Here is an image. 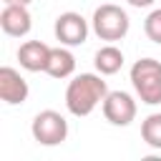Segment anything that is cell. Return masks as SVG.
I'll use <instances>...</instances> for the list:
<instances>
[{"label":"cell","mask_w":161,"mask_h":161,"mask_svg":"<svg viewBox=\"0 0 161 161\" xmlns=\"http://www.w3.org/2000/svg\"><path fill=\"white\" fill-rule=\"evenodd\" d=\"M75 70V55L68 50V45H58V48H50V58H48V68L45 73L50 78H68L73 75Z\"/></svg>","instance_id":"30bf717a"},{"label":"cell","mask_w":161,"mask_h":161,"mask_svg":"<svg viewBox=\"0 0 161 161\" xmlns=\"http://www.w3.org/2000/svg\"><path fill=\"white\" fill-rule=\"evenodd\" d=\"M131 86L141 103L158 106L161 103V60L156 58H138L131 65Z\"/></svg>","instance_id":"7a4b0ae2"},{"label":"cell","mask_w":161,"mask_h":161,"mask_svg":"<svg viewBox=\"0 0 161 161\" xmlns=\"http://www.w3.org/2000/svg\"><path fill=\"white\" fill-rule=\"evenodd\" d=\"M48 58H50V45H45L43 40H25V43L18 48L20 68H25V70H30V73L45 70V68H48Z\"/></svg>","instance_id":"9c48e42d"},{"label":"cell","mask_w":161,"mask_h":161,"mask_svg":"<svg viewBox=\"0 0 161 161\" xmlns=\"http://www.w3.org/2000/svg\"><path fill=\"white\" fill-rule=\"evenodd\" d=\"M93 63H96V70L101 75H113V73H118L123 68V53H121V48H116L113 43H108V45H103V48L96 50Z\"/></svg>","instance_id":"8fae6325"},{"label":"cell","mask_w":161,"mask_h":161,"mask_svg":"<svg viewBox=\"0 0 161 161\" xmlns=\"http://www.w3.org/2000/svg\"><path fill=\"white\" fill-rule=\"evenodd\" d=\"M106 96H108V86L101 73H78L65 88V108L70 116L83 118L91 116L103 103Z\"/></svg>","instance_id":"6da1fadb"},{"label":"cell","mask_w":161,"mask_h":161,"mask_svg":"<svg viewBox=\"0 0 161 161\" xmlns=\"http://www.w3.org/2000/svg\"><path fill=\"white\" fill-rule=\"evenodd\" d=\"M91 28L93 33L101 38V40H108V43H116V40H123L128 28H131V20L126 15V10L121 5H113V3H106V5H98L93 10V18H91Z\"/></svg>","instance_id":"3957f363"},{"label":"cell","mask_w":161,"mask_h":161,"mask_svg":"<svg viewBox=\"0 0 161 161\" xmlns=\"http://www.w3.org/2000/svg\"><path fill=\"white\" fill-rule=\"evenodd\" d=\"M0 28L10 38H23L33 28V18L28 5H5L0 13Z\"/></svg>","instance_id":"ba28073f"},{"label":"cell","mask_w":161,"mask_h":161,"mask_svg":"<svg viewBox=\"0 0 161 161\" xmlns=\"http://www.w3.org/2000/svg\"><path fill=\"white\" fill-rule=\"evenodd\" d=\"M101 108H103V116L111 126H128L136 118V111H138L133 96L126 93V91H108Z\"/></svg>","instance_id":"5b68a950"},{"label":"cell","mask_w":161,"mask_h":161,"mask_svg":"<svg viewBox=\"0 0 161 161\" xmlns=\"http://www.w3.org/2000/svg\"><path fill=\"white\" fill-rule=\"evenodd\" d=\"M143 33H146V38H148L151 43L161 45V8H156V10H151V13L146 15V20H143Z\"/></svg>","instance_id":"4fadbf2b"},{"label":"cell","mask_w":161,"mask_h":161,"mask_svg":"<svg viewBox=\"0 0 161 161\" xmlns=\"http://www.w3.org/2000/svg\"><path fill=\"white\" fill-rule=\"evenodd\" d=\"M5 5H30L33 0H3Z\"/></svg>","instance_id":"9a60e30c"},{"label":"cell","mask_w":161,"mask_h":161,"mask_svg":"<svg viewBox=\"0 0 161 161\" xmlns=\"http://www.w3.org/2000/svg\"><path fill=\"white\" fill-rule=\"evenodd\" d=\"M53 30H55V38H58L60 45H68V48L83 45L86 38H88V20L80 13L68 10V13H60L55 18V28Z\"/></svg>","instance_id":"8992f818"},{"label":"cell","mask_w":161,"mask_h":161,"mask_svg":"<svg viewBox=\"0 0 161 161\" xmlns=\"http://www.w3.org/2000/svg\"><path fill=\"white\" fill-rule=\"evenodd\" d=\"M28 93H30L28 80H25L15 68L3 65V68H0V98H3V103H8V106H20V103L28 101Z\"/></svg>","instance_id":"52a82bcc"},{"label":"cell","mask_w":161,"mask_h":161,"mask_svg":"<svg viewBox=\"0 0 161 161\" xmlns=\"http://www.w3.org/2000/svg\"><path fill=\"white\" fill-rule=\"evenodd\" d=\"M128 5H133V8H151L156 0H126Z\"/></svg>","instance_id":"5bb4252c"},{"label":"cell","mask_w":161,"mask_h":161,"mask_svg":"<svg viewBox=\"0 0 161 161\" xmlns=\"http://www.w3.org/2000/svg\"><path fill=\"white\" fill-rule=\"evenodd\" d=\"M30 133L40 146H58L68 138V121L58 111L45 108L40 113H35V118L30 123Z\"/></svg>","instance_id":"277c9868"},{"label":"cell","mask_w":161,"mask_h":161,"mask_svg":"<svg viewBox=\"0 0 161 161\" xmlns=\"http://www.w3.org/2000/svg\"><path fill=\"white\" fill-rule=\"evenodd\" d=\"M141 138L148 148L161 151V113H148L141 121Z\"/></svg>","instance_id":"7c38bea8"}]
</instances>
